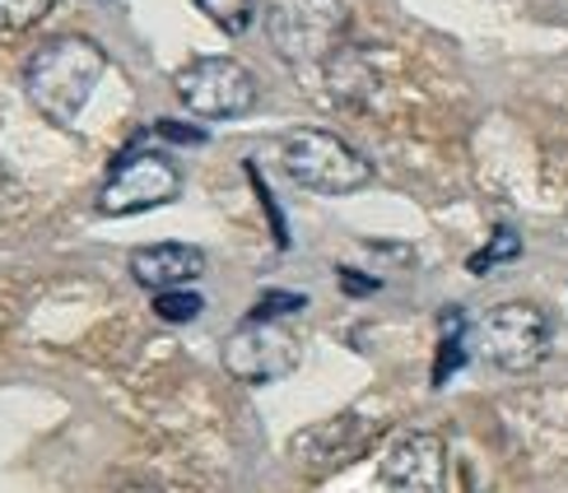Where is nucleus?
Listing matches in <instances>:
<instances>
[{
    "mask_svg": "<svg viewBox=\"0 0 568 493\" xmlns=\"http://www.w3.org/2000/svg\"><path fill=\"white\" fill-rule=\"evenodd\" d=\"M108 75V52L89 33H57L23 61V93L52 126H75L93 89Z\"/></svg>",
    "mask_w": 568,
    "mask_h": 493,
    "instance_id": "1",
    "label": "nucleus"
},
{
    "mask_svg": "<svg viewBox=\"0 0 568 493\" xmlns=\"http://www.w3.org/2000/svg\"><path fill=\"white\" fill-rule=\"evenodd\" d=\"M280 163L313 196H354L373 182V163L354 145H345L336 131H322V126H298L284 135Z\"/></svg>",
    "mask_w": 568,
    "mask_h": 493,
    "instance_id": "2",
    "label": "nucleus"
},
{
    "mask_svg": "<svg viewBox=\"0 0 568 493\" xmlns=\"http://www.w3.org/2000/svg\"><path fill=\"white\" fill-rule=\"evenodd\" d=\"M345 0H271L266 6V33L271 47L290 65L331 61L345 38Z\"/></svg>",
    "mask_w": 568,
    "mask_h": 493,
    "instance_id": "3",
    "label": "nucleus"
},
{
    "mask_svg": "<svg viewBox=\"0 0 568 493\" xmlns=\"http://www.w3.org/2000/svg\"><path fill=\"white\" fill-rule=\"evenodd\" d=\"M555 326L536 302H499L476 326V355L499 372H531L550 359Z\"/></svg>",
    "mask_w": 568,
    "mask_h": 493,
    "instance_id": "4",
    "label": "nucleus"
},
{
    "mask_svg": "<svg viewBox=\"0 0 568 493\" xmlns=\"http://www.w3.org/2000/svg\"><path fill=\"white\" fill-rule=\"evenodd\" d=\"M178 196H182V173L169 154L126 150L103 177L93 209L108 219H126V215H145V209H159V205H173Z\"/></svg>",
    "mask_w": 568,
    "mask_h": 493,
    "instance_id": "5",
    "label": "nucleus"
},
{
    "mask_svg": "<svg viewBox=\"0 0 568 493\" xmlns=\"http://www.w3.org/2000/svg\"><path fill=\"white\" fill-rule=\"evenodd\" d=\"M178 99L201 122H233L256 107V75L233 57H196L178 70Z\"/></svg>",
    "mask_w": 568,
    "mask_h": 493,
    "instance_id": "6",
    "label": "nucleus"
},
{
    "mask_svg": "<svg viewBox=\"0 0 568 493\" xmlns=\"http://www.w3.org/2000/svg\"><path fill=\"white\" fill-rule=\"evenodd\" d=\"M298 359H303L298 336L284 321H271V317H247L239 331L224 340L229 378H239L247 387H266V382L290 378L298 368Z\"/></svg>",
    "mask_w": 568,
    "mask_h": 493,
    "instance_id": "7",
    "label": "nucleus"
},
{
    "mask_svg": "<svg viewBox=\"0 0 568 493\" xmlns=\"http://www.w3.org/2000/svg\"><path fill=\"white\" fill-rule=\"evenodd\" d=\"M387 493H447V448L429 429L400 433L383 456Z\"/></svg>",
    "mask_w": 568,
    "mask_h": 493,
    "instance_id": "8",
    "label": "nucleus"
},
{
    "mask_svg": "<svg viewBox=\"0 0 568 493\" xmlns=\"http://www.w3.org/2000/svg\"><path fill=\"white\" fill-rule=\"evenodd\" d=\"M373 438H377L373 419L345 410L336 419H322V424L303 429L294 438V461L313 475H331V471H341V465H349L354 456H364Z\"/></svg>",
    "mask_w": 568,
    "mask_h": 493,
    "instance_id": "9",
    "label": "nucleus"
},
{
    "mask_svg": "<svg viewBox=\"0 0 568 493\" xmlns=\"http://www.w3.org/2000/svg\"><path fill=\"white\" fill-rule=\"evenodd\" d=\"M205 275V251L192 243H150L131 251V279L140 289H186L192 279Z\"/></svg>",
    "mask_w": 568,
    "mask_h": 493,
    "instance_id": "10",
    "label": "nucleus"
},
{
    "mask_svg": "<svg viewBox=\"0 0 568 493\" xmlns=\"http://www.w3.org/2000/svg\"><path fill=\"white\" fill-rule=\"evenodd\" d=\"M326 89H331V99H341L349 107H359L373 93V75H368V65L354 47H341V52L326 61Z\"/></svg>",
    "mask_w": 568,
    "mask_h": 493,
    "instance_id": "11",
    "label": "nucleus"
},
{
    "mask_svg": "<svg viewBox=\"0 0 568 493\" xmlns=\"http://www.w3.org/2000/svg\"><path fill=\"white\" fill-rule=\"evenodd\" d=\"M196 10L215 23V29H224L229 38H243L252 29V0H196Z\"/></svg>",
    "mask_w": 568,
    "mask_h": 493,
    "instance_id": "12",
    "label": "nucleus"
},
{
    "mask_svg": "<svg viewBox=\"0 0 568 493\" xmlns=\"http://www.w3.org/2000/svg\"><path fill=\"white\" fill-rule=\"evenodd\" d=\"M57 0H0V33H29L52 14Z\"/></svg>",
    "mask_w": 568,
    "mask_h": 493,
    "instance_id": "13",
    "label": "nucleus"
},
{
    "mask_svg": "<svg viewBox=\"0 0 568 493\" xmlns=\"http://www.w3.org/2000/svg\"><path fill=\"white\" fill-rule=\"evenodd\" d=\"M517 256H523V238H517L513 228H494L489 247L470 256V270H476V275H485L489 266H499V261H517Z\"/></svg>",
    "mask_w": 568,
    "mask_h": 493,
    "instance_id": "14",
    "label": "nucleus"
},
{
    "mask_svg": "<svg viewBox=\"0 0 568 493\" xmlns=\"http://www.w3.org/2000/svg\"><path fill=\"white\" fill-rule=\"evenodd\" d=\"M201 294H192V289H163V294H154V312L163 317V321H192V317H201Z\"/></svg>",
    "mask_w": 568,
    "mask_h": 493,
    "instance_id": "15",
    "label": "nucleus"
},
{
    "mask_svg": "<svg viewBox=\"0 0 568 493\" xmlns=\"http://www.w3.org/2000/svg\"><path fill=\"white\" fill-rule=\"evenodd\" d=\"M298 308H303V294H266L247 317H271V321H280V312H298Z\"/></svg>",
    "mask_w": 568,
    "mask_h": 493,
    "instance_id": "16",
    "label": "nucleus"
},
{
    "mask_svg": "<svg viewBox=\"0 0 568 493\" xmlns=\"http://www.w3.org/2000/svg\"><path fill=\"white\" fill-rule=\"evenodd\" d=\"M122 493H163V489H154V484H126Z\"/></svg>",
    "mask_w": 568,
    "mask_h": 493,
    "instance_id": "17",
    "label": "nucleus"
}]
</instances>
